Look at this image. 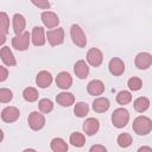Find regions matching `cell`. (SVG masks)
Here are the masks:
<instances>
[{"label": "cell", "mask_w": 152, "mask_h": 152, "mask_svg": "<svg viewBox=\"0 0 152 152\" xmlns=\"http://www.w3.org/2000/svg\"><path fill=\"white\" fill-rule=\"evenodd\" d=\"M133 131L138 135H147L152 131V120L144 115L135 118L133 121Z\"/></svg>", "instance_id": "obj_1"}, {"label": "cell", "mask_w": 152, "mask_h": 152, "mask_svg": "<svg viewBox=\"0 0 152 152\" xmlns=\"http://www.w3.org/2000/svg\"><path fill=\"white\" fill-rule=\"evenodd\" d=\"M129 120V113L125 108H118L112 114V124L116 128H124Z\"/></svg>", "instance_id": "obj_2"}, {"label": "cell", "mask_w": 152, "mask_h": 152, "mask_svg": "<svg viewBox=\"0 0 152 152\" xmlns=\"http://www.w3.org/2000/svg\"><path fill=\"white\" fill-rule=\"evenodd\" d=\"M31 34L28 32H23L21 34H15L12 39V46L18 51H25L30 46Z\"/></svg>", "instance_id": "obj_3"}, {"label": "cell", "mask_w": 152, "mask_h": 152, "mask_svg": "<svg viewBox=\"0 0 152 152\" xmlns=\"http://www.w3.org/2000/svg\"><path fill=\"white\" fill-rule=\"evenodd\" d=\"M70 36H71V39L74 42L75 45H77L78 48H84L86 44H87V38H86V34L83 33L82 28L74 24L71 25V28H70Z\"/></svg>", "instance_id": "obj_4"}, {"label": "cell", "mask_w": 152, "mask_h": 152, "mask_svg": "<svg viewBox=\"0 0 152 152\" xmlns=\"http://www.w3.org/2000/svg\"><path fill=\"white\" fill-rule=\"evenodd\" d=\"M46 38H48V42L50 43L51 46L61 45L63 43V40H64V30L62 27H57V28L50 30L46 33Z\"/></svg>", "instance_id": "obj_5"}, {"label": "cell", "mask_w": 152, "mask_h": 152, "mask_svg": "<svg viewBox=\"0 0 152 152\" xmlns=\"http://www.w3.org/2000/svg\"><path fill=\"white\" fill-rule=\"evenodd\" d=\"M27 122H28V126L31 127V129L39 131L45 125V118L43 114H40L38 112H32L27 118Z\"/></svg>", "instance_id": "obj_6"}, {"label": "cell", "mask_w": 152, "mask_h": 152, "mask_svg": "<svg viewBox=\"0 0 152 152\" xmlns=\"http://www.w3.org/2000/svg\"><path fill=\"white\" fill-rule=\"evenodd\" d=\"M87 61L91 66H95V68L100 66L103 61V55L101 50H99L97 48H91L87 52Z\"/></svg>", "instance_id": "obj_7"}, {"label": "cell", "mask_w": 152, "mask_h": 152, "mask_svg": "<svg viewBox=\"0 0 152 152\" xmlns=\"http://www.w3.org/2000/svg\"><path fill=\"white\" fill-rule=\"evenodd\" d=\"M135 66L140 70H145L148 69L152 65V56L148 52H139L135 56Z\"/></svg>", "instance_id": "obj_8"}, {"label": "cell", "mask_w": 152, "mask_h": 152, "mask_svg": "<svg viewBox=\"0 0 152 152\" xmlns=\"http://www.w3.org/2000/svg\"><path fill=\"white\" fill-rule=\"evenodd\" d=\"M40 18H42V21H43L44 26L48 27V28L57 27L58 24H59V18L57 17V14L53 13V12H50V11L43 12L42 15H40Z\"/></svg>", "instance_id": "obj_9"}, {"label": "cell", "mask_w": 152, "mask_h": 152, "mask_svg": "<svg viewBox=\"0 0 152 152\" xmlns=\"http://www.w3.org/2000/svg\"><path fill=\"white\" fill-rule=\"evenodd\" d=\"M19 115H20L19 109L17 107H12V106H8V107L4 108L2 112H1V119H2V121L8 122V124L10 122H14L19 118Z\"/></svg>", "instance_id": "obj_10"}, {"label": "cell", "mask_w": 152, "mask_h": 152, "mask_svg": "<svg viewBox=\"0 0 152 152\" xmlns=\"http://www.w3.org/2000/svg\"><path fill=\"white\" fill-rule=\"evenodd\" d=\"M108 69H109V71H110L112 75H114V76H120V75H122L124 71H125V63H124L120 58L114 57V58H112V59L109 61V63H108Z\"/></svg>", "instance_id": "obj_11"}, {"label": "cell", "mask_w": 152, "mask_h": 152, "mask_svg": "<svg viewBox=\"0 0 152 152\" xmlns=\"http://www.w3.org/2000/svg\"><path fill=\"white\" fill-rule=\"evenodd\" d=\"M31 39H32L33 45L43 46L45 44V40H46L45 34H44V28L40 26H34L32 30V33H31Z\"/></svg>", "instance_id": "obj_12"}, {"label": "cell", "mask_w": 152, "mask_h": 152, "mask_svg": "<svg viewBox=\"0 0 152 152\" xmlns=\"http://www.w3.org/2000/svg\"><path fill=\"white\" fill-rule=\"evenodd\" d=\"M56 84H57L58 88L66 90V89H69V88L71 87V84H72V77H71L70 74H68L66 71H62V72H59V74L57 75V77H56Z\"/></svg>", "instance_id": "obj_13"}, {"label": "cell", "mask_w": 152, "mask_h": 152, "mask_svg": "<svg viewBox=\"0 0 152 152\" xmlns=\"http://www.w3.org/2000/svg\"><path fill=\"white\" fill-rule=\"evenodd\" d=\"M100 128V124H99V120L94 119V118H88L84 122H83V131L87 135L91 137L94 135L95 133H97Z\"/></svg>", "instance_id": "obj_14"}, {"label": "cell", "mask_w": 152, "mask_h": 152, "mask_svg": "<svg viewBox=\"0 0 152 152\" xmlns=\"http://www.w3.org/2000/svg\"><path fill=\"white\" fill-rule=\"evenodd\" d=\"M10 27V18L5 12L0 13V44L2 45L6 40V33L8 32Z\"/></svg>", "instance_id": "obj_15"}, {"label": "cell", "mask_w": 152, "mask_h": 152, "mask_svg": "<svg viewBox=\"0 0 152 152\" xmlns=\"http://www.w3.org/2000/svg\"><path fill=\"white\" fill-rule=\"evenodd\" d=\"M12 24H13V31L15 34H21L25 30V26H26V20L24 18L23 14L20 13H15L13 15V19H12Z\"/></svg>", "instance_id": "obj_16"}, {"label": "cell", "mask_w": 152, "mask_h": 152, "mask_svg": "<svg viewBox=\"0 0 152 152\" xmlns=\"http://www.w3.org/2000/svg\"><path fill=\"white\" fill-rule=\"evenodd\" d=\"M36 83L39 88H48L49 86H51L52 83V76L49 71L42 70L38 72L37 77H36Z\"/></svg>", "instance_id": "obj_17"}, {"label": "cell", "mask_w": 152, "mask_h": 152, "mask_svg": "<svg viewBox=\"0 0 152 152\" xmlns=\"http://www.w3.org/2000/svg\"><path fill=\"white\" fill-rule=\"evenodd\" d=\"M87 91L93 95V96H97V95H101L103 91H104V84L102 83V81L100 80H93L88 83L87 86Z\"/></svg>", "instance_id": "obj_18"}, {"label": "cell", "mask_w": 152, "mask_h": 152, "mask_svg": "<svg viewBox=\"0 0 152 152\" xmlns=\"http://www.w3.org/2000/svg\"><path fill=\"white\" fill-rule=\"evenodd\" d=\"M0 56H1V61L4 62V64L8 65V66H13L17 64V61L11 51V49L8 46H2L0 50Z\"/></svg>", "instance_id": "obj_19"}, {"label": "cell", "mask_w": 152, "mask_h": 152, "mask_svg": "<svg viewBox=\"0 0 152 152\" xmlns=\"http://www.w3.org/2000/svg\"><path fill=\"white\" fill-rule=\"evenodd\" d=\"M74 72H75V75H76L78 78L83 80V78H86V77L88 76V74H89V66L87 65V63H86L84 61L80 59V61H77V62L75 63V65H74Z\"/></svg>", "instance_id": "obj_20"}, {"label": "cell", "mask_w": 152, "mask_h": 152, "mask_svg": "<svg viewBox=\"0 0 152 152\" xmlns=\"http://www.w3.org/2000/svg\"><path fill=\"white\" fill-rule=\"evenodd\" d=\"M56 101H57V103L61 104L62 107H69V106L74 104V102H75V96H74L71 93L63 91V93L57 94Z\"/></svg>", "instance_id": "obj_21"}, {"label": "cell", "mask_w": 152, "mask_h": 152, "mask_svg": "<svg viewBox=\"0 0 152 152\" xmlns=\"http://www.w3.org/2000/svg\"><path fill=\"white\" fill-rule=\"evenodd\" d=\"M109 106H110V103H109V100L107 97H97L93 102V109L96 113H104V112H107Z\"/></svg>", "instance_id": "obj_22"}, {"label": "cell", "mask_w": 152, "mask_h": 152, "mask_svg": "<svg viewBox=\"0 0 152 152\" xmlns=\"http://www.w3.org/2000/svg\"><path fill=\"white\" fill-rule=\"evenodd\" d=\"M50 146L53 152H66L68 151V144L62 138H53L51 140Z\"/></svg>", "instance_id": "obj_23"}, {"label": "cell", "mask_w": 152, "mask_h": 152, "mask_svg": "<svg viewBox=\"0 0 152 152\" xmlns=\"http://www.w3.org/2000/svg\"><path fill=\"white\" fill-rule=\"evenodd\" d=\"M133 107H134V109H135L137 112H139V113H144V112L147 110L148 107H150V100H148L147 97L140 96V97H138V99L134 101Z\"/></svg>", "instance_id": "obj_24"}, {"label": "cell", "mask_w": 152, "mask_h": 152, "mask_svg": "<svg viewBox=\"0 0 152 152\" xmlns=\"http://www.w3.org/2000/svg\"><path fill=\"white\" fill-rule=\"evenodd\" d=\"M38 91L36 88H32V87H27L23 90V97L27 101V102H34L38 100Z\"/></svg>", "instance_id": "obj_25"}, {"label": "cell", "mask_w": 152, "mask_h": 152, "mask_svg": "<svg viewBox=\"0 0 152 152\" xmlns=\"http://www.w3.org/2000/svg\"><path fill=\"white\" fill-rule=\"evenodd\" d=\"M69 141H70V144H71L72 146H75V147H82V146L84 145V142H86V138H84V135H83L82 133H80V132H74V133H71Z\"/></svg>", "instance_id": "obj_26"}, {"label": "cell", "mask_w": 152, "mask_h": 152, "mask_svg": "<svg viewBox=\"0 0 152 152\" xmlns=\"http://www.w3.org/2000/svg\"><path fill=\"white\" fill-rule=\"evenodd\" d=\"M89 112V106L84 102H77L74 107V113L78 118H84Z\"/></svg>", "instance_id": "obj_27"}, {"label": "cell", "mask_w": 152, "mask_h": 152, "mask_svg": "<svg viewBox=\"0 0 152 152\" xmlns=\"http://www.w3.org/2000/svg\"><path fill=\"white\" fill-rule=\"evenodd\" d=\"M132 101V95H131V93L129 91H127V90H121V91H119L118 93V95H116V102L119 103V104H127V103H129Z\"/></svg>", "instance_id": "obj_28"}, {"label": "cell", "mask_w": 152, "mask_h": 152, "mask_svg": "<svg viewBox=\"0 0 152 152\" xmlns=\"http://www.w3.org/2000/svg\"><path fill=\"white\" fill-rule=\"evenodd\" d=\"M116 141H118V145L120 147L125 148V147H128L132 144V137L128 133H121V134H119Z\"/></svg>", "instance_id": "obj_29"}, {"label": "cell", "mask_w": 152, "mask_h": 152, "mask_svg": "<svg viewBox=\"0 0 152 152\" xmlns=\"http://www.w3.org/2000/svg\"><path fill=\"white\" fill-rule=\"evenodd\" d=\"M38 107H39V109H40L42 113H50L52 110V108H53V104H52L51 100H49V99H42L39 101V103H38Z\"/></svg>", "instance_id": "obj_30"}, {"label": "cell", "mask_w": 152, "mask_h": 152, "mask_svg": "<svg viewBox=\"0 0 152 152\" xmlns=\"http://www.w3.org/2000/svg\"><path fill=\"white\" fill-rule=\"evenodd\" d=\"M127 86H128V88L131 90L137 91V90H139L142 87V81L139 77H131L128 80V82H127Z\"/></svg>", "instance_id": "obj_31"}, {"label": "cell", "mask_w": 152, "mask_h": 152, "mask_svg": "<svg viewBox=\"0 0 152 152\" xmlns=\"http://www.w3.org/2000/svg\"><path fill=\"white\" fill-rule=\"evenodd\" d=\"M12 99H13V93L10 89H7V88H1L0 89V101L2 103L10 102Z\"/></svg>", "instance_id": "obj_32"}, {"label": "cell", "mask_w": 152, "mask_h": 152, "mask_svg": "<svg viewBox=\"0 0 152 152\" xmlns=\"http://www.w3.org/2000/svg\"><path fill=\"white\" fill-rule=\"evenodd\" d=\"M31 2L39 7V8H43V10H49L50 8V2L49 0H31Z\"/></svg>", "instance_id": "obj_33"}, {"label": "cell", "mask_w": 152, "mask_h": 152, "mask_svg": "<svg viewBox=\"0 0 152 152\" xmlns=\"http://www.w3.org/2000/svg\"><path fill=\"white\" fill-rule=\"evenodd\" d=\"M7 76H8L7 69H6L5 66H0V81L4 82V81L7 78Z\"/></svg>", "instance_id": "obj_34"}, {"label": "cell", "mask_w": 152, "mask_h": 152, "mask_svg": "<svg viewBox=\"0 0 152 152\" xmlns=\"http://www.w3.org/2000/svg\"><path fill=\"white\" fill-rule=\"evenodd\" d=\"M89 151H90V152H106L107 148H106L104 146H101V145H94V146L90 147Z\"/></svg>", "instance_id": "obj_35"}, {"label": "cell", "mask_w": 152, "mask_h": 152, "mask_svg": "<svg viewBox=\"0 0 152 152\" xmlns=\"http://www.w3.org/2000/svg\"><path fill=\"white\" fill-rule=\"evenodd\" d=\"M139 152H142V151H150V152H152V147H147V146H142V147H139V150H138Z\"/></svg>", "instance_id": "obj_36"}]
</instances>
